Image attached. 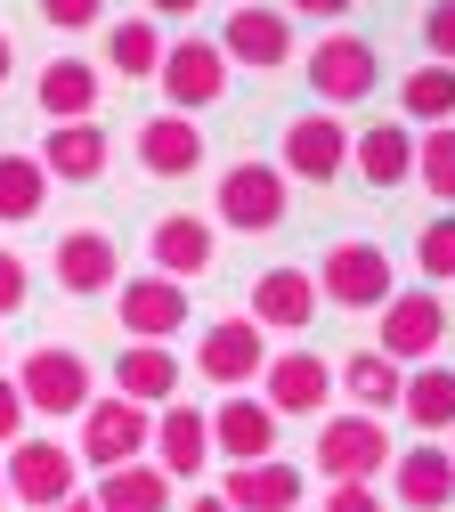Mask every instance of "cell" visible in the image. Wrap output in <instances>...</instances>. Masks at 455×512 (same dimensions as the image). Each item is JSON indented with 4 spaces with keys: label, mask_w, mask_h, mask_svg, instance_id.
Listing matches in <instances>:
<instances>
[{
    "label": "cell",
    "mask_w": 455,
    "mask_h": 512,
    "mask_svg": "<svg viewBox=\"0 0 455 512\" xmlns=\"http://www.w3.org/2000/svg\"><path fill=\"white\" fill-rule=\"evenodd\" d=\"M147 431H155V415H147V407H130V399L98 391V399H90V407L74 415V456H82L90 472L139 464V456H147Z\"/></svg>",
    "instance_id": "5b68a950"
},
{
    "label": "cell",
    "mask_w": 455,
    "mask_h": 512,
    "mask_svg": "<svg viewBox=\"0 0 455 512\" xmlns=\"http://www.w3.org/2000/svg\"><path fill=\"white\" fill-rule=\"evenodd\" d=\"M0 512H9V480H0Z\"/></svg>",
    "instance_id": "f6af8a7d"
},
{
    "label": "cell",
    "mask_w": 455,
    "mask_h": 512,
    "mask_svg": "<svg viewBox=\"0 0 455 512\" xmlns=\"http://www.w3.org/2000/svg\"><path fill=\"white\" fill-rule=\"evenodd\" d=\"M187 512H236V504H228V496H220V488H212V496H195V504H187Z\"/></svg>",
    "instance_id": "b9f144b4"
},
{
    "label": "cell",
    "mask_w": 455,
    "mask_h": 512,
    "mask_svg": "<svg viewBox=\"0 0 455 512\" xmlns=\"http://www.w3.org/2000/svg\"><path fill=\"white\" fill-rule=\"evenodd\" d=\"M415 187L455 212V122H439V131H415Z\"/></svg>",
    "instance_id": "d6a6232c"
},
{
    "label": "cell",
    "mask_w": 455,
    "mask_h": 512,
    "mask_svg": "<svg viewBox=\"0 0 455 512\" xmlns=\"http://www.w3.org/2000/svg\"><path fill=\"white\" fill-rule=\"evenodd\" d=\"M244 317H252L260 334H301V326H317V285H309V269H260Z\"/></svg>",
    "instance_id": "ffe728a7"
},
{
    "label": "cell",
    "mask_w": 455,
    "mask_h": 512,
    "mask_svg": "<svg viewBox=\"0 0 455 512\" xmlns=\"http://www.w3.org/2000/svg\"><path fill=\"white\" fill-rule=\"evenodd\" d=\"M317 512H382V488L374 480H342V488H325Z\"/></svg>",
    "instance_id": "f35d334b"
},
{
    "label": "cell",
    "mask_w": 455,
    "mask_h": 512,
    "mask_svg": "<svg viewBox=\"0 0 455 512\" xmlns=\"http://www.w3.org/2000/svg\"><path fill=\"white\" fill-rule=\"evenodd\" d=\"M147 261H155V277L195 285V277L220 261V228H212L204 212H163V220L147 228Z\"/></svg>",
    "instance_id": "9a60e30c"
},
{
    "label": "cell",
    "mask_w": 455,
    "mask_h": 512,
    "mask_svg": "<svg viewBox=\"0 0 455 512\" xmlns=\"http://www.w3.org/2000/svg\"><path fill=\"white\" fill-rule=\"evenodd\" d=\"M390 496L407 512H455V447L423 439V447H390Z\"/></svg>",
    "instance_id": "2e32d148"
},
{
    "label": "cell",
    "mask_w": 455,
    "mask_h": 512,
    "mask_svg": "<svg viewBox=\"0 0 455 512\" xmlns=\"http://www.w3.org/2000/svg\"><path fill=\"white\" fill-rule=\"evenodd\" d=\"M399 114H407V131H439V122H455V66H423L399 82Z\"/></svg>",
    "instance_id": "4dcf8cb0"
},
{
    "label": "cell",
    "mask_w": 455,
    "mask_h": 512,
    "mask_svg": "<svg viewBox=\"0 0 455 512\" xmlns=\"http://www.w3.org/2000/svg\"><path fill=\"white\" fill-rule=\"evenodd\" d=\"M195 9H204V0H147V17H155V25H163V17H179V25H187Z\"/></svg>",
    "instance_id": "60d3db41"
},
{
    "label": "cell",
    "mask_w": 455,
    "mask_h": 512,
    "mask_svg": "<svg viewBox=\"0 0 455 512\" xmlns=\"http://www.w3.org/2000/svg\"><path fill=\"white\" fill-rule=\"evenodd\" d=\"M350 171H358V187H407L415 179V131L407 122H366V131L350 139Z\"/></svg>",
    "instance_id": "d4e9b609"
},
{
    "label": "cell",
    "mask_w": 455,
    "mask_h": 512,
    "mask_svg": "<svg viewBox=\"0 0 455 512\" xmlns=\"http://www.w3.org/2000/svg\"><path fill=\"white\" fill-rule=\"evenodd\" d=\"M122 293V334L130 342H171L179 326H187V285H171V277H122L114 285Z\"/></svg>",
    "instance_id": "44dd1931"
},
{
    "label": "cell",
    "mask_w": 455,
    "mask_h": 512,
    "mask_svg": "<svg viewBox=\"0 0 455 512\" xmlns=\"http://www.w3.org/2000/svg\"><path fill=\"white\" fill-rule=\"evenodd\" d=\"M17 74V49H9V33H0V82H9Z\"/></svg>",
    "instance_id": "7bdbcfd3"
},
{
    "label": "cell",
    "mask_w": 455,
    "mask_h": 512,
    "mask_svg": "<svg viewBox=\"0 0 455 512\" xmlns=\"http://www.w3.org/2000/svg\"><path fill=\"white\" fill-rule=\"evenodd\" d=\"M33 293V269H25V252H0V317H17Z\"/></svg>",
    "instance_id": "8d00e7d4"
},
{
    "label": "cell",
    "mask_w": 455,
    "mask_h": 512,
    "mask_svg": "<svg viewBox=\"0 0 455 512\" xmlns=\"http://www.w3.org/2000/svg\"><path fill=\"white\" fill-rule=\"evenodd\" d=\"M390 464V431L382 415H317V480L325 488H342V480H382Z\"/></svg>",
    "instance_id": "ba28073f"
},
{
    "label": "cell",
    "mask_w": 455,
    "mask_h": 512,
    "mask_svg": "<svg viewBox=\"0 0 455 512\" xmlns=\"http://www.w3.org/2000/svg\"><path fill=\"white\" fill-rule=\"evenodd\" d=\"M17 391H25V415H49V423H74L90 399H98V374L82 350H65V342H41L17 358Z\"/></svg>",
    "instance_id": "277c9868"
},
{
    "label": "cell",
    "mask_w": 455,
    "mask_h": 512,
    "mask_svg": "<svg viewBox=\"0 0 455 512\" xmlns=\"http://www.w3.org/2000/svg\"><path fill=\"white\" fill-rule=\"evenodd\" d=\"M147 447H155V472L179 488V480H204L212 472V423H204V407H187V399H171V407H155V431H147Z\"/></svg>",
    "instance_id": "5bb4252c"
},
{
    "label": "cell",
    "mask_w": 455,
    "mask_h": 512,
    "mask_svg": "<svg viewBox=\"0 0 455 512\" xmlns=\"http://www.w3.org/2000/svg\"><path fill=\"white\" fill-rule=\"evenodd\" d=\"M220 496H228L236 512H301V496H309V472H301V464H285V456H260V464H228Z\"/></svg>",
    "instance_id": "cb8c5ba5"
},
{
    "label": "cell",
    "mask_w": 455,
    "mask_h": 512,
    "mask_svg": "<svg viewBox=\"0 0 455 512\" xmlns=\"http://www.w3.org/2000/svg\"><path fill=\"white\" fill-rule=\"evenodd\" d=\"M155 82H163V114H204V106L228 98V57L204 33H179V41H163Z\"/></svg>",
    "instance_id": "52a82bcc"
},
{
    "label": "cell",
    "mask_w": 455,
    "mask_h": 512,
    "mask_svg": "<svg viewBox=\"0 0 455 512\" xmlns=\"http://www.w3.org/2000/svg\"><path fill=\"white\" fill-rule=\"evenodd\" d=\"M277 9H285V17H317V25H342L358 0H277Z\"/></svg>",
    "instance_id": "ab89813d"
},
{
    "label": "cell",
    "mask_w": 455,
    "mask_h": 512,
    "mask_svg": "<svg viewBox=\"0 0 455 512\" xmlns=\"http://www.w3.org/2000/svg\"><path fill=\"white\" fill-rule=\"evenodd\" d=\"M41 204H49V171L9 147V155H0V220L25 228V220H41Z\"/></svg>",
    "instance_id": "1f68e13d"
},
{
    "label": "cell",
    "mask_w": 455,
    "mask_h": 512,
    "mask_svg": "<svg viewBox=\"0 0 455 512\" xmlns=\"http://www.w3.org/2000/svg\"><path fill=\"white\" fill-rule=\"evenodd\" d=\"M49 512H98V504H90V496H65V504H49Z\"/></svg>",
    "instance_id": "ee69618b"
},
{
    "label": "cell",
    "mask_w": 455,
    "mask_h": 512,
    "mask_svg": "<svg viewBox=\"0 0 455 512\" xmlns=\"http://www.w3.org/2000/svg\"><path fill=\"white\" fill-rule=\"evenodd\" d=\"M309 285H317V301L366 317V309H382L390 293H399V269H390V252H382L374 236H342V244L309 269Z\"/></svg>",
    "instance_id": "3957f363"
},
{
    "label": "cell",
    "mask_w": 455,
    "mask_h": 512,
    "mask_svg": "<svg viewBox=\"0 0 455 512\" xmlns=\"http://www.w3.org/2000/svg\"><path fill=\"white\" fill-rule=\"evenodd\" d=\"M25 423H33V415H25L17 374H0V447H17V439H25Z\"/></svg>",
    "instance_id": "74e56055"
},
{
    "label": "cell",
    "mask_w": 455,
    "mask_h": 512,
    "mask_svg": "<svg viewBox=\"0 0 455 512\" xmlns=\"http://www.w3.org/2000/svg\"><path fill=\"white\" fill-rule=\"evenodd\" d=\"M423 57L431 66H455V0H431L423 9Z\"/></svg>",
    "instance_id": "e575fe53"
},
{
    "label": "cell",
    "mask_w": 455,
    "mask_h": 512,
    "mask_svg": "<svg viewBox=\"0 0 455 512\" xmlns=\"http://www.w3.org/2000/svg\"><path fill=\"white\" fill-rule=\"evenodd\" d=\"M130 155H139L147 179H195L204 171V122L195 114H147L139 139H130Z\"/></svg>",
    "instance_id": "e0dca14e"
},
{
    "label": "cell",
    "mask_w": 455,
    "mask_h": 512,
    "mask_svg": "<svg viewBox=\"0 0 455 512\" xmlns=\"http://www.w3.org/2000/svg\"><path fill=\"white\" fill-rule=\"evenodd\" d=\"M301 74H309V98L325 114H342V106H366L382 90V49L366 33H317V49L301 57Z\"/></svg>",
    "instance_id": "7a4b0ae2"
},
{
    "label": "cell",
    "mask_w": 455,
    "mask_h": 512,
    "mask_svg": "<svg viewBox=\"0 0 455 512\" xmlns=\"http://www.w3.org/2000/svg\"><path fill=\"white\" fill-rule=\"evenodd\" d=\"M390 366H431L447 350V301L431 285H399L382 301V342H374Z\"/></svg>",
    "instance_id": "9c48e42d"
},
{
    "label": "cell",
    "mask_w": 455,
    "mask_h": 512,
    "mask_svg": "<svg viewBox=\"0 0 455 512\" xmlns=\"http://www.w3.org/2000/svg\"><path fill=\"white\" fill-rule=\"evenodd\" d=\"M204 423H212V456H228V464H260V456H277V415L260 407V391H228Z\"/></svg>",
    "instance_id": "d6986e66"
},
{
    "label": "cell",
    "mask_w": 455,
    "mask_h": 512,
    "mask_svg": "<svg viewBox=\"0 0 455 512\" xmlns=\"http://www.w3.org/2000/svg\"><path fill=\"white\" fill-rule=\"evenodd\" d=\"M399 415L423 431V439H439V431H455V366H407V382H399Z\"/></svg>",
    "instance_id": "83f0119b"
},
{
    "label": "cell",
    "mask_w": 455,
    "mask_h": 512,
    "mask_svg": "<svg viewBox=\"0 0 455 512\" xmlns=\"http://www.w3.org/2000/svg\"><path fill=\"white\" fill-rule=\"evenodd\" d=\"M399 382H407V366H390L382 350H350L334 366V399H350V415H390L399 407Z\"/></svg>",
    "instance_id": "4316f807"
},
{
    "label": "cell",
    "mask_w": 455,
    "mask_h": 512,
    "mask_svg": "<svg viewBox=\"0 0 455 512\" xmlns=\"http://www.w3.org/2000/svg\"><path fill=\"white\" fill-rule=\"evenodd\" d=\"M106 66L122 74V82H155V66H163V25L139 9V17H114L106 25Z\"/></svg>",
    "instance_id": "f546056e"
},
{
    "label": "cell",
    "mask_w": 455,
    "mask_h": 512,
    "mask_svg": "<svg viewBox=\"0 0 455 512\" xmlns=\"http://www.w3.org/2000/svg\"><path fill=\"white\" fill-rule=\"evenodd\" d=\"M98 90H106V74L90 66V57H49L41 82H33V98H41L49 122H90L98 114Z\"/></svg>",
    "instance_id": "484cf974"
},
{
    "label": "cell",
    "mask_w": 455,
    "mask_h": 512,
    "mask_svg": "<svg viewBox=\"0 0 455 512\" xmlns=\"http://www.w3.org/2000/svg\"><path fill=\"white\" fill-rule=\"evenodd\" d=\"M285 212H293V179H285L277 163H260V155L228 163V171H220V187H212V228L269 236V228H285Z\"/></svg>",
    "instance_id": "6da1fadb"
},
{
    "label": "cell",
    "mask_w": 455,
    "mask_h": 512,
    "mask_svg": "<svg viewBox=\"0 0 455 512\" xmlns=\"http://www.w3.org/2000/svg\"><path fill=\"white\" fill-rule=\"evenodd\" d=\"M90 504H98V512H171V480H163V472L139 456V464H114V472H98Z\"/></svg>",
    "instance_id": "f1b7e54d"
},
{
    "label": "cell",
    "mask_w": 455,
    "mask_h": 512,
    "mask_svg": "<svg viewBox=\"0 0 455 512\" xmlns=\"http://www.w3.org/2000/svg\"><path fill=\"white\" fill-rule=\"evenodd\" d=\"M49 33H98L106 25V0H41Z\"/></svg>",
    "instance_id": "d590c367"
},
{
    "label": "cell",
    "mask_w": 455,
    "mask_h": 512,
    "mask_svg": "<svg viewBox=\"0 0 455 512\" xmlns=\"http://www.w3.org/2000/svg\"><path fill=\"white\" fill-rule=\"evenodd\" d=\"M415 269H423V285L439 293V285H455V212H439L423 236H415Z\"/></svg>",
    "instance_id": "836d02e7"
},
{
    "label": "cell",
    "mask_w": 455,
    "mask_h": 512,
    "mask_svg": "<svg viewBox=\"0 0 455 512\" xmlns=\"http://www.w3.org/2000/svg\"><path fill=\"white\" fill-rule=\"evenodd\" d=\"M179 382H187V366L171 358V342H122V358H114V399H130V407H171L179 399Z\"/></svg>",
    "instance_id": "7402d4cb"
},
{
    "label": "cell",
    "mask_w": 455,
    "mask_h": 512,
    "mask_svg": "<svg viewBox=\"0 0 455 512\" xmlns=\"http://www.w3.org/2000/svg\"><path fill=\"white\" fill-rule=\"evenodd\" d=\"M220 57H228V74H277L285 57H293V17L277 9V0H236V9L220 17Z\"/></svg>",
    "instance_id": "30bf717a"
},
{
    "label": "cell",
    "mask_w": 455,
    "mask_h": 512,
    "mask_svg": "<svg viewBox=\"0 0 455 512\" xmlns=\"http://www.w3.org/2000/svg\"><path fill=\"white\" fill-rule=\"evenodd\" d=\"M260 407H269L277 423L285 415H325V407H334V358H317V350H269V366H260Z\"/></svg>",
    "instance_id": "7c38bea8"
},
{
    "label": "cell",
    "mask_w": 455,
    "mask_h": 512,
    "mask_svg": "<svg viewBox=\"0 0 455 512\" xmlns=\"http://www.w3.org/2000/svg\"><path fill=\"white\" fill-rule=\"evenodd\" d=\"M122 285V252L106 228H65L57 236V293H74V301H98Z\"/></svg>",
    "instance_id": "ac0fdd59"
},
{
    "label": "cell",
    "mask_w": 455,
    "mask_h": 512,
    "mask_svg": "<svg viewBox=\"0 0 455 512\" xmlns=\"http://www.w3.org/2000/svg\"><path fill=\"white\" fill-rule=\"evenodd\" d=\"M260 366H269V334H260L252 317H212V326L195 334V374L220 382V391L260 382Z\"/></svg>",
    "instance_id": "4fadbf2b"
},
{
    "label": "cell",
    "mask_w": 455,
    "mask_h": 512,
    "mask_svg": "<svg viewBox=\"0 0 455 512\" xmlns=\"http://www.w3.org/2000/svg\"><path fill=\"white\" fill-rule=\"evenodd\" d=\"M0 480H9V504H25V512H49V504H65V496H82V456L65 439H17L9 447V464H0Z\"/></svg>",
    "instance_id": "8992f818"
},
{
    "label": "cell",
    "mask_w": 455,
    "mask_h": 512,
    "mask_svg": "<svg viewBox=\"0 0 455 512\" xmlns=\"http://www.w3.org/2000/svg\"><path fill=\"white\" fill-rule=\"evenodd\" d=\"M277 171L293 187H325L350 171V122H334L325 106H309L301 122H285V147H277Z\"/></svg>",
    "instance_id": "8fae6325"
},
{
    "label": "cell",
    "mask_w": 455,
    "mask_h": 512,
    "mask_svg": "<svg viewBox=\"0 0 455 512\" xmlns=\"http://www.w3.org/2000/svg\"><path fill=\"white\" fill-rule=\"evenodd\" d=\"M33 163L65 187H90L106 163H114V139H106V122H49V139L33 147Z\"/></svg>",
    "instance_id": "603a6c76"
}]
</instances>
